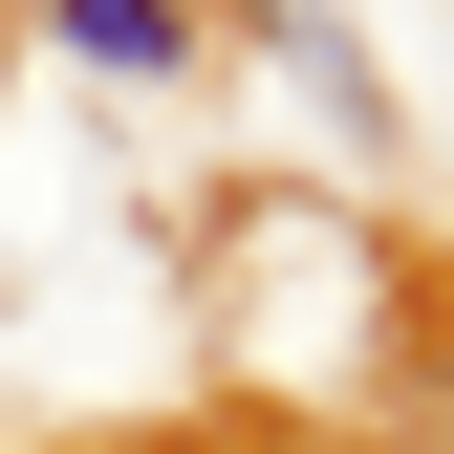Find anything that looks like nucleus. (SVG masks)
Segmentation results:
<instances>
[{
	"label": "nucleus",
	"instance_id": "1",
	"mask_svg": "<svg viewBox=\"0 0 454 454\" xmlns=\"http://www.w3.org/2000/svg\"><path fill=\"white\" fill-rule=\"evenodd\" d=\"M260 22H281V66L325 87V152H389V66L347 43V0H260Z\"/></svg>",
	"mask_w": 454,
	"mask_h": 454
},
{
	"label": "nucleus",
	"instance_id": "3",
	"mask_svg": "<svg viewBox=\"0 0 454 454\" xmlns=\"http://www.w3.org/2000/svg\"><path fill=\"white\" fill-rule=\"evenodd\" d=\"M433 411H454V347H433Z\"/></svg>",
	"mask_w": 454,
	"mask_h": 454
},
{
	"label": "nucleus",
	"instance_id": "2",
	"mask_svg": "<svg viewBox=\"0 0 454 454\" xmlns=\"http://www.w3.org/2000/svg\"><path fill=\"white\" fill-rule=\"evenodd\" d=\"M43 43L108 66V87H174V66H195V0H43Z\"/></svg>",
	"mask_w": 454,
	"mask_h": 454
}]
</instances>
